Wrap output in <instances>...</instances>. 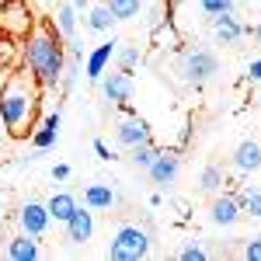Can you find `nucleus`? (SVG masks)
Returning <instances> with one entry per match:
<instances>
[{
  "mask_svg": "<svg viewBox=\"0 0 261 261\" xmlns=\"http://www.w3.org/2000/svg\"><path fill=\"white\" fill-rule=\"evenodd\" d=\"M39 115V81L32 73H11L7 84L0 87V119L7 136H32Z\"/></svg>",
  "mask_w": 261,
  "mask_h": 261,
  "instance_id": "nucleus-1",
  "label": "nucleus"
},
{
  "mask_svg": "<svg viewBox=\"0 0 261 261\" xmlns=\"http://www.w3.org/2000/svg\"><path fill=\"white\" fill-rule=\"evenodd\" d=\"M24 63L32 70V77L39 81V87H60L63 70H66V56H63V35L56 32V24L35 21L28 42H24Z\"/></svg>",
  "mask_w": 261,
  "mask_h": 261,
  "instance_id": "nucleus-2",
  "label": "nucleus"
},
{
  "mask_svg": "<svg viewBox=\"0 0 261 261\" xmlns=\"http://www.w3.org/2000/svg\"><path fill=\"white\" fill-rule=\"evenodd\" d=\"M112 261H140L150 254V233L143 230V226H133V223H125L115 230V237L108 244V251H105Z\"/></svg>",
  "mask_w": 261,
  "mask_h": 261,
  "instance_id": "nucleus-3",
  "label": "nucleus"
},
{
  "mask_svg": "<svg viewBox=\"0 0 261 261\" xmlns=\"http://www.w3.org/2000/svg\"><path fill=\"white\" fill-rule=\"evenodd\" d=\"M32 7L28 0H0V35L7 39H18V35H28L32 32Z\"/></svg>",
  "mask_w": 261,
  "mask_h": 261,
  "instance_id": "nucleus-4",
  "label": "nucleus"
},
{
  "mask_svg": "<svg viewBox=\"0 0 261 261\" xmlns=\"http://www.w3.org/2000/svg\"><path fill=\"white\" fill-rule=\"evenodd\" d=\"M181 73H185V81H188V84H205V81H213V77L220 73V60H216L209 49H195V53L185 56Z\"/></svg>",
  "mask_w": 261,
  "mask_h": 261,
  "instance_id": "nucleus-5",
  "label": "nucleus"
},
{
  "mask_svg": "<svg viewBox=\"0 0 261 261\" xmlns=\"http://www.w3.org/2000/svg\"><path fill=\"white\" fill-rule=\"evenodd\" d=\"M63 230H66V241L73 244V247H84V244L94 237V209L77 205V209L70 213V220L63 223Z\"/></svg>",
  "mask_w": 261,
  "mask_h": 261,
  "instance_id": "nucleus-6",
  "label": "nucleus"
},
{
  "mask_svg": "<svg viewBox=\"0 0 261 261\" xmlns=\"http://www.w3.org/2000/svg\"><path fill=\"white\" fill-rule=\"evenodd\" d=\"M178 171H181V157H178V150H161V153L153 157V164L146 167L150 181H153V185H161V188L174 185Z\"/></svg>",
  "mask_w": 261,
  "mask_h": 261,
  "instance_id": "nucleus-7",
  "label": "nucleus"
},
{
  "mask_svg": "<svg viewBox=\"0 0 261 261\" xmlns=\"http://www.w3.org/2000/svg\"><path fill=\"white\" fill-rule=\"evenodd\" d=\"M98 84H101L105 98L112 101V105H129V101H133V73H125V70L108 73V70H105V77H101Z\"/></svg>",
  "mask_w": 261,
  "mask_h": 261,
  "instance_id": "nucleus-8",
  "label": "nucleus"
},
{
  "mask_svg": "<svg viewBox=\"0 0 261 261\" xmlns=\"http://www.w3.org/2000/svg\"><path fill=\"white\" fill-rule=\"evenodd\" d=\"M21 220V230L24 233H32V237H45V230H49V223H53V216H49V209L42 205V202H24L18 213Z\"/></svg>",
  "mask_w": 261,
  "mask_h": 261,
  "instance_id": "nucleus-9",
  "label": "nucleus"
},
{
  "mask_svg": "<svg viewBox=\"0 0 261 261\" xmlns=\"http://www.w3.org/2000/svg\"><path fill=\"white\" fill-rule=\"evenodd\" d=\"M115 140H119V146L133 150V146H140V143L150 140V125H146V119H140V115H129V119H122L119 125H115Z\"/></svg>",
  "mask_w": 261,
  "mask_h": 261,
  "instance_id": "nucleus-10",
  "label": "nucleus"
},
{
  "mask_svg": "<svg viewBox=\"0 0 261 261\" xmlns=\"http://www.w3.org/2000/svg\"><path fill=\"white\" fill-rule=\"evenodd\" d=\"M241 216H244V213H241L237 195H216L213 205H209V220L216 223V226H233Z\"/></svg>",
  "mask_w": 261,
  "mask_h": 261,
  "instance_id": "nucleus-11",
  "label": "nucleus"
},
{
  "mask_svg": "<svg viewBox=\"0 0 261 261\" xmlns=\"http://www.w3.org/2000/svg\"><path fill=\"white\" fill-rule=\"evenodd\" d=\"M115 45H119V42H115V39H108V42H101L98 49H94V53L87 56V66H84L87 81H94V84H98L101 77H105L108 63H112V56H115Z\"/></svg>",
  "mask_w": 261,
  "mask_h": 261,
  "instance_id": "nucleus-12",
  "label": "nucleus"
},
{
  "mask_svg": "<svg viewBox=\"0 0 261 261\" xmlns=\"http://www.w3.org/2000/svg\"><path fill=\"white\" fill-rule=\"evenodd\" d=\"M233 167H237V174H254L261 167V143L258 140L237 143V150H233Z\"/></svg>",
  "mask_w": 261,
  "mask_h": 261,
  "instance_id": "nucleus-13",
  "label": "nucleus"
},
{
  "mask_svg": "<svg viewBox=\"0 0 261 261\" xmlns=\"http://www.w3.org/2000/svg\"><path fill=\"white\" fill-rule=\"evenodd\" d=\"M56 140H60V112L45 115V122H42L39 129H32V146L39 153H45L49 146H56Z\"/></svg>",
  "mask_w": 261,
  "mask_h": 261,
  "instance_id": "nucleus-14",
  "label": "nucleus"
},
{
  "mask_svg": "<svg viewBox=\"0 0 261 261\" xmlns=\"http://www.w3.org/2000/svg\"><path fill=\"white\" fill-rule=\"evenodd\" d=\"M39 254H42L39 251V237H32V233H24V230L7 244V258L11 261H35Z\"/></svg>",
  "mask_w": 261,
  "mask_h": 261,
  "instance_id": "nucleus-15",
  "label": "nucleus"
},
{
  "mask_svg": "<svg viewBox=\"0 0 261 261\" xmlns=\"http://www.w3.org/2000/svg\"><path fill=\"white\" fill-rule=\"evenodd\" d=\"M115 202H119V195H115V188H112V185H87V188H84V205H87V209H94V213L112 209Z\"/></svg>",
  "mask_w": 261,
  "mask_h": 261,
  "instance_id": "nucleus-16",
  "label": "nucleus"
},
{
  "mask_svg": "<svg viewBox=\"0 0 261 261\" xmlns=\"http://www.w3.org/2000/svg\"><path fill=\"white\" fill-rule=\"evenodd\" d=\"M209 21H213V28H216V39H220L223 45H233V42L244 35V24L233 18V11H230V14H213Z\"/></svg>",
  "mask_w": 261,
  "mask_h": 261,
  "instance_id": "nucleus-17",
  "label": "nucleus"
},
{
  "mask_svg": "<svg viewBox=\"0 0 261 261\" xmlns=\"http://www.w3.org/2000/svg\"><path fill=\"white\" fill-rule=\"evenodd\" d=\"M77 205H81V202L73 199L70 192H56L53 199L45 202V209H49V216H53L56 223H66V220H70V213H73Z\"/></svg>",
  "mask_w": 261,
  "mask_h": 261,
  "instance_id": "nucleus-18",
  "label": "nucleus"
},
{
  "mask_svg": "<svg viewBox=\"0 0 261 261\" xmlns=\"http://www.w3.org/2000/svg\"><path fill=\"white\" fill-rule=\"evenodd\" d=\"M53 24H56V32H60L63 39H73L77 35V7L63 4L60 11H56V18H53Z\"/></svg>",
  "mask_w": 261,
  "mask_h": 261,
  "instance_id": "nucleus-19",
  "label": "nucleus"
},
{
  "mask_svg": "<svg viewBox=\"0 0 261 261\" xmlns=\"http://www.w3.org/2000/svg\"><path fill=\"white\" fill-rule=\"evenodd\" d=\"M112 24H115V14H112V7H108L105 0H101L98 7L87 11V28H91V32H108Z\"/></svg>",
  "mask_w": 261,
  "mask_h": 261,
  "instance_id": "nucleus-20",
  "label": "nucleus"
},
{
  "mask_svg": "<svg viewBox=\"0 0 261 261\" xmlns=\"http://www.w3.org/2000/svg\"><path fill=\"white\" fill-rule=\"evenodd\" d=\"M157 153H161V146H157L153 140H146V143H140V146H133V150H129V161L146 171V167L153 164V157H157Z\"/></svg>",
  "mask_w": 261,
  "mask_h": 261,
  "instance_id": "nucleus-21",
  "label": "nucleus"
},
{
  "mask_svg": "<svg viewBox=\"0 0 261 261\" xmlns=\"http://www.w3.org/2000/svg\"><path fill=\"white\" fill-rule=\"evenodd\" d=\"M223 167H216V164H205L202 167V174H199V188L202 192H220L223 188Z\"/></svg>",
  "mask_w": 261,
  "mask_h": 261,
  "instance_id": "nucleus-22",
  "label": "nucleus"
},
{
  "mask_svg": "<svg viewBox=\"0 0 261 261\" xmlns=\"http://www.w3.org/2000/svg\"><path fill=\"white\" fill-rule=\"evenodd\" d=\"M105 4L112 7V14H115V21L140 18V7H143V0H105Z\"/></svg>",
  "mask_w": 261,
  "mask_h": 261,
  "instance_id": "nucleus-23",
  "label": "nucleus"
},
{
  "mask_svg": "<svg viewBox=\"0 0 261 261\" xmlns=\"http://www.w3.org/2000/svg\"><path fill=\"white\" fill-rule=\"evenodd\" d=\"M237 202H241V213L261 220V188H244L241 195H237Z\"/></svg>",
  "mask_w": 261,
  "mask_h": 261,
  "instance_id": "nucleus-24",
  "label": "nucleus"
},
{
  "mask_svg": "<svg viewBox=\"0 0 261 261\" xmlns=\"http://www.w3.org/2000/svg\"><path fill=\"white\" fill-rule=\"evenodd\" d=\"M199 7L213 18V14H230L233 11V0H199Z\"/></svg>",
  "mask_w": 261,
  "mask_h": 261,
  "instance_id": "nucleus-25",
  "label": "nucleus"
},
{
  "mask_svg": "<svg viewBox=\"0 0 261 261\" xmlns=\"http://www.w3.org/2000/svg\"><path fill=\"white\" fill-rule=\"evenodd\" d=\"M140 63V49L136 45H125L119 53V70H125V73H133V66Z\"/></svg>",
  "mask_w": 261,
  "mask_h": 261,
  "instance_id": "nucleus-26",
  "label": "nucleus"
},
{
  "mask_svg": "<svg viewBox=\"0 0 261 261\" xmlns=\"http://www.w3.org/2000/svg\"><path fill=\"white\" fill-rule=\"evenodd\" d=\"M178 258L181 261H205V258H209V251H205L202 244H188V247H181V251H178Z\"/></svg>",
  "mask_w": 261,
  "mask_h": 261,
  "instance_id": "nucleus-27",
  "label": "nucleus"
},
{
  "mask_svg": "<svg viewBox=\"0 0 261 261\" xmlns=\"http://www.w3.org/2000/svg\"><path fill=\"white\" fill-rule=\"evenodd\" d=\"M244 258L261 261V237H247V241H244Z\"/></svg>",
  "mask_w": 261,
  "mask_h": 261,
  "instance_id": "nucleus-28",
  "label": "nucleus"
},
{
  "mask_svg": "<svg viewBox=\"0 0 261 261\" xmlns=\"http://www.w3.org/2000/svg\"><path fill=\"white\" fill-rule=\"evenodd\" d=\"M247 81H251V84H261V60H254L251 66H247Z\"/></svg>",
  "mask_w": 261,
  "mask_h": 261,
  "instance_id": "nucleus-29",
  "label": "nucleus"
},
{
  "mask_svg": "<svg viewBox=\"0 0 261 261\" xmlns=\"http://www.w3.org/2000/svg\"><path fill=\"white\" fill-rule=\"evenodd\" d=\"M94 153H98L101 161H112V150H108V143H105V140H94Z\"/></svg>",
  "mask_w": 261,
  "mask_h": 261,
  "instance_id": "nucleus-30",
  "label": "nucleus"
},
{
  "mask_svg": "<svg viewBox=\"0 0 261 261\" xmlns=\"http://www.w3.org/2000/svg\"><path fill=\"white\" fill-rule=\"evenodd\" d=\"M53 178H56V181H66V178H70V167H66V164H56V167H53Z\"/></svg>",
  "mask_w": 261,
  "mask_h": 261,
  "instance_id": "nucleus-31",
  "label": "nucleus"
},
{
  "mask_svg": "<svg viewBox=\"0 0 261 261\" xmlns=\"http://www.w3.org/2000/svg\"><path fill=\"white\" fill-rule=\"evenodd\" d=\"M247 32H251V35L258 39V45H261V24H254V28H247Z\"/></svg>",
  "mask_w": 261,
  "mask_h": 261,
  "instance_id": "nucleus-32",
  "label": "nucleus"
},
{
  "mask_svg": "<svg viewBox=\"0 0 261 261\" xmlns=\"http://www.w3.org/2000/svg\"><path fill=\"white\" fill-rule=\"evenodd\" d=\"M70 4H73L77 11H84V7H87V0H70Z\"/></svg>",
  "mask_w": 261,
  "mask_h": 261,
  "instance_id": "nucleus-33",
  "label": "nucleus"
},
{
  "mask_svg": "<svg viewBox=\"0 0 261 261\" xmlns=\"http://www.w3.org/2000/svg\"><path fill=\"white\" fill-rule=\"evenodd\" d=\"M167 4H181V0H167Z\"/></svg>",
  "mask_w": 261,
  "mask_h": 261,
  "instance_id": "nucleus-34",
  "label": "nucleus"
}]
</instances>
